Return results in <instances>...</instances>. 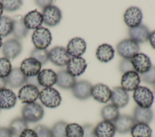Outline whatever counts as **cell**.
Here are the masks:
<instances>
[{
	"label": "cell",
	"mask_w": 155,
	"mask_h": 137,
	"mask_svg": "<svg viewBox=\"0 0 155 137\" xmlns=\"http://www.w3.org/2000/svg\"><path fill=\"white\" fill-rule=\"evenodd\" d=\"M86 48L87 44L85 40L79 37L71 39L67 46V51L72 57H81L85 53Z\"/></svg>",
	"instance_id": "4fadbf2b"
},
{
	"label": "cell",
	"mask_w": 155,
	"mask_h": 137,
	"mask_svg": "<svg viewBox=\"0 0 155 137\" xmlns=\"http://www.w3.org/2000/svg\"><path fill=\"white\" fill-rule=\"evenodd\" d=\"M7 84L12 88H17L26 83L27 77L22 72L20 68H13L9 75L5 78Z\"/></svg>",
	"instance_id": "7402d4cb"
},
{
	"label": "cell",
	"mask_w": 155,
	"mask_h": 137,
	"mask_svg": "<svg viewBox=\"0 0 155 137\" xmlns=\"http://www.w3.org/2000/svg\"><path fill=\"white\" fill-rule=\"evenodd\" d=\"M19 137H38V136L34 130L27 129L21 133Z\"/></svg>",
	"instance_id": "7bdbcfd3"
},
{
	"label": "cell",
	"mask_w": 155,
	"mask_h": 137,
	"mask_svg": "<svg viewBox=\"0 0 155 137\" xmlns=\"http://www.w3.org/2000/svg\"><path fill=\"white\" fill-rule=\"evenodd\" d=\"M140 79L150 84H155V66H152L151 68L146 72L140 74Z\"/></svg>",
	"instance_id": "f35d334b"
},
{
	"label": "cell",
	"mask_w": 155,
	"mask_h": 137,
	"mask_svg": "<svg viewBox=\"0 0 155 137\" xmlns=\"http://www.w3.org/2000/svg\"><path fill=\"white\" fill-rule=\"evenodd\" d=\"M133 98L137 106L142 108H150L154 102L153 92L145 86H138L134 91Z\"/></svg>",
	"instance_id": "6da1fadb"
},
{
	"label": "cell",
	"mask_w": 155,
	"mask_h": 137,
	"mask_svg": "<svg viewBox=\"0 0 155 137\" xmlns=\"http://www.w3.org/2000/svg\"><path fill=\"white\" fill-rule=\"evenodd\" d=\"M91 96L99 103H107L111 99V90L107 85L98 83L93 86Z\"/></svg>",
	"instance_id": "2e32d148"
},
{
	"label": "cell",
	"mask_w": 155,
	"mask_h": 137,
	"mask_svg": "<svg viewBox=\"0 0 155 137\" xmlns=\"http://www.w3.org/2000/svg\"><path fill=\"white\" fill-rule=\"evenodd\" d=\"M12 65L10 60L5 58H0V77L5 78L12 71Z\"/></svg>",
	"instance_id": "8d00e7d4"
},
{
	"label": "cell",
	"mask_w": 155,
	"mask_h": 137,
	"mask_svg": "<svg viewBox=\"0 0 155 137\" xmlns=\"http://www.w3.org/2000/svg\"><path fill=\"white\" fill-rule=\"evenodd\" d=\"M67 123L63 121L56 123L52 127L51 131L53 137H67L66 136V127Z\"/></svg>",
	"instance_id": "d590c367"
},
{
	"label": "cell",
	"mask_w": 155,
	"mask_h": 137,
	"mask_svg": "<svg viewBox=\"0 0 155 137\" xmlns=\"http://www.w3.org/2000/svg\"><path fill=\"white\" fill-rule=\"evenodd\" d=\"M96 137H114L116 129L113 123L103 120L94 127Z\"/></svg>",
	"instance_id": "cb8c5ba5"
},
{
	"label": "cell",
	"mask_w": 155,
	"mask_h": 137,
	"mask_svg": "<svg viewBox=\"0 0 155 137\" xmlns=\"http://www.w3.org/2000/svg\"><path fill=\"white\" fill-rule=\"evenodd\" d=\"M30 57L36 59L41 65L45 64L49 60V54L47 49H39L35 48L32 50Z\"/></svg>",
	"instance_id": "e575fe53"
},
{
	"label": "cell",
	"mask_w": 155,
	"mask_h": 137,
	"mask_svg": "<svg viewBox=\"0 0 155 137\" xmlns=\"http://www.w3.org/2000/svg\"><path fill=\"white\" fill-rule=\"evenodd\" d=\"M0 110H1V109H0Z\"/></svg>",
	"instance_id": "816d5d0a"
},
{
	"label": "cell",
	"mask_w": 155,
	"mask_h": 137,
	"mask_svg": "<svg viewBox=\"0 0 155 137\" xmlns=\"http://www.w3.org/2000/svg\"><path fill=\"white\" fill-rule=\"evenodd\" d=\"M3 8L7 11H14L19 8L22 6V2L19 0H14V1H1Z\"/></svg>",
	"instance_id": "74e56055"
},
{
	"label": "cell",
	"mask_w": 155,
	"mask_h": 137,
	"mask_svg": "<svg viewBox=\"0 0 155 137\" xmlns=\"http://www.w3.org/2000/svg\"><path fill=\"white\" fill-rule=\"evenodd\" d=\"M113 123L116 132L121 134H125L131 131L136 122L133 117L128 115H119Z\"/></svg>",
	"instance_id": "d6986e66"
},
{
	"label": "cell",
	"mask_w": 155,
	"mask_h": 137,
	"mask_svg": "<svg viewBox=\"0 0 155 137\" xmlns=\"http://www.w3.org/2000/svg\"><path fill=\"white\" fill-rule=\"evenodd\" d=\"M53 1H48V0H44V1H36L35 2L36 4V5H38L39 7H41V8H45V7L50 6L51 5V4L53 3Z\"/></svg>",
	"instance_id": "ee69618b"
},
{
	"label": "cell",
	"mask_w": 155,
	"mask_h": 137,
	"mask_svg": "<svg viewBox=\"0 0 155 137\" xmlns=\"http://www.w3.org/2000/svg\"><path fill=\"white\" fill-rule=\"evenodd\" d=\"M133 118L136 123L148 124L153 118V112L151 108H142L136 106L133 111Z\"/></svg>",
	"instance_id": "83f0119b"
},
{
	"label": "cell",
	"mask_w": 155,
	"mask_h": 137,
	"mask_svg": "<svg viewBox=\"0 0 155 137\" xmlns=\"http://www.w3.org/2000/svg\"><path fill=\"white\" fill-rule=\"evenodd\" d=\"M42 16L43 22L46 25L54 27L60 22L62 13L58 7L51 5L43 9Z\"/></svg>",
	"instance_id": "8992f818"
},
{
	"label": "cell",
	"mask_w": 155,
	"mask_h": 137,
	"mask_svg": "<svg viewBox=\"0 0 155 137\" xmlns=\"http://www.w3.org/2000/svg\"><path fill=\"white\" fill-rule=\"evenodd\" d=\"M119 70L120 72L125 73L131 71H134L131 64V60L128 59H123L119 63Z\"/></svg>",
	"instance_id": "60d3db41"
},
{
	"label": "cell",
	"mask_w": 155,
	"mask_h": 137,
	"mask_svg": "<svg viewBox=\"0 0 155 137\" xmlns=\"http://www.w3.org/2000/svg\"><path fill=\"white\" fill-rule=\"evenodd\" d=\"M12 33L16 39H22L28 34V29L24 22V17L21 15H16L13 18Z\"/></svg>",
	"instance_id": "d4e9b609"
},
{
	"label": "cell",
	"mask_w": 155,
	"mask_h": 137,
	"mask_svg": "<svg viewBox=\"0 0 155 137\" xmlns=\"http://www.w3.org/2000/svg\"><path fill=\"white\" fill-rule=\"evenodd\" d=\"M24 22L28 30H36L41 27V25L43 22L42 14L38 11L37 10L30 11L24 17Z\"/></svg>",
	"instance_id": "484cf974"
},
{
	"label": "cell",
	"mask_w": 155,
	"mask_h": 137,
	"mask_svg": "<svg viewBox=\"0 0 155 137\" xmlns=\"http://www.w3.org/2000/svg\"><path fill=\"white\" fill-rule=\"evenodd\" d=\"M22 51V44L16 39L7 40L2 45V53L5 58L14 59Z\"/></svg>",
	"instance_id": "5bb4252c"
},
{
	"label": "cell",
	"mask_w": 155,
	"mask_h": 137,
	"mask_svg": "<svg viewBox=\"0 0 155 137\" xmlns=\"http://www.w3.org/2000/svg\"><path fill=\"white\" fill-rule=\"evenodd\" d=\"M49 60L54 65L58 66L67 65L70 59L67 49L62 46H55L51 49L49 52Z\"/></svg>",
	"instance_id": "52a82bcc"
},
{
	"label": "cell",
	"mask_w": 155,
	"mask_h": 137,
	"mask_svg": "<svg viewBox=\"0 0 155 137\" xmlns=\"http://www.w3.org/2000/svg\"><path fill=\"white\" fill-rule=\"evenodd\" d=\"M67 137H83L82 126L77 123L68 124L65 130Z\"/></svg>",
	"instance_id": "836d02e7"
},
{
	"label": "cell",
	"mask_w": 155,
	"mask_h": 137,
	"mask_svg": "<svg viewBox=\"0 0 155 137\" xmlns=\"http://www.w3.org/2000/svg\"><path fill=\"white\" fill-rule=\"evenodd\" d=\"M128 34L131 40L139 43H144L148 40L150 31L147 26L140 24L137 27L130 28Z\"/></svg>",
	"instance_id": "ffe728a7"
},
{
	"label": "cell",
	"mask_w": 155,
	"mask_h": 137,
	"mask_svg": "<svg viewBox=\"0 0 155 137\" xmlns=\"http://www.w3.org/2000/svg\"><path fill=\"white\" fill-rule=\"evenodd\" d=\"M83 137H96L94 126L91 124H85L83 126Z\"/></svg>",
	"instance_id": "b9f144b4"
},
{
	"label": "cell",
	"mask_w": 155,
	"mask_h": 137,
	"mask_svg": "<svg viewBox=\"0 0 155 137\" xmlns=\"http://www.w3.org/2000/svg\"><path fill=\"white\" fill-rule=\"evenodd\" d=\"M148 40L152 48L155 49V30L150 33Z\"/></svg>",
	"instance_id": "bcb514c9"
},
{
	"label": "cell",
	"mask_w": 155,
	"mask_h": 137,
	"mask_svg": "<svg viewBox=\"0 0 155 137\" xmlns=\"http://www.w3.org/2000/svg\"><path fill=\"white\" fill-rule=\"evenodd\" d=\"M101 113L104 120L111 123H114L120 115L118 108L113 104L105 106L102 109Z\"/></svg>",
	"instance_id": "4dcf8cb0"
},
{
	"label": "cell",
	"mask_w": 155,
	"mask_h": 137,
	"mask_svg": "<svg viewBox=\"0 0 155 137\" xmlns=\"http://www.w3.org/2000/svg\"><path fill=\"white\" fill-rule=\"evenodd\" d=\"M51 40V34L49 30L42 27L36 29L31 36L34 46L39 49H46L50 45Z\"/></svg>",
	"instance_id": "277c9868"
},
{
	"label": "cell",
	"mask_w": 155,
	"mask_h": 137,
	"mask_svg": "<svg viewBox=\"0 0 155 137\" xmlns=\"http://www.w3.org/2000/svg\"><path fill=\"white\" fill-rule=\"evenodd\" d=\"M143 18L141 10L134 6L128 8L124 14V21L125 24L131 28H134L140 25Z\"/></svg>",
	"instance_id": "9c48e42d"
},
{
	"label": "cell",
	"mask_w": 155,
	"mask_h": 137,
	"mask_svg": "<svg viewBox=\"0 0 155 137\" xmlns=\"http://www.w3.org/2000/svg\"><path fill=\"white\" fill-rule=\"evenodd\" d=\"M13 30V20L8 16L0 18V36L7 37Z\"/></svg>",
	"instance_id": "d6a6232c"
},
{
	"label": "cell",
	"mask_w": 155,
	"mask_h": 137,
	"mask_svg": "<svg viewBox=\"0 0 155 137\" xmlns=\"http://www.w3.org/2000/svg\"><path fill=\"white\" fill-rule=\"evenodd\" d=\"M21 113L22 118L27 122L36 123L43 118L44 110L42 106L34 102L24 105L22 107Z\"/></svg>",
	"instance_id": "7a4b0ae2"
},
{
	"label": "cell",
	"mask_w": 155,
	"mask_h": 137,
	"mask_svg": "<svg viewBox=\"0 0 155 137\" xmlns=\"http://www.w3.org/2000/svg\"><path fill=\"white\" fill-rule=\"evenodd\" d=\"M153 90H154V92L155 93V84H153Z\"/></svg>",
	"instance_id": "f907efd6"
},
{
	"label": "cell",
	"mask_w": 155,
	"mask_h": 137,
	"mask_svg": "<svg viewBox=\"0 0 155 137\" xmlns=\"http://www.w3.org/2000/svg\"><path fill=\"white\" fill-rule=\"evenodd\" d=\"M92 84L87 80H81L76 81L71 89L73 96L80 100H87L91 96Z\"/></svg>",
	"instance_id": "7c38bea8"
},
{
	"label": "cell",
	"mask_w": 155,
	"mask_h": 137,
	"mask_svg": "<svg viewBox=\"0 0 155 137\" xmlns=\"http://www.w3.org/2000/svg\"><path fill=\"white\" fill-rule=\"evenodd\" d=\"M2 39H1V37L0 36V48H1V47L2 46Z\"/></svg>",
	"instance_id": "681fc988"
},
{
	"label": "cell",
	"mask_w": 155,
	"mask_h": 137,
	"mask_svg": "<svg viewBox=\"0 0 155 137\" xmlns=\"http://www.w3.org/2000/svg\"><path fill=\"white\" fill-rule=\"evenodd\" d=\"M39 91L38 87L26 84L24 85L18 92V98L22 103L29 104L34 103L39 97Z\"/></svg>",
	"instance_id": "ba28073f"
},
{
	"label": "cell",
	"mask_w": 155,
	"mask_h": 137,
	"mask_svg": "<svg viewBox=\"0 0 155 137\" xmlns=\"http://www.w3.org/2000/svg\"><path fill=\"white\" fill-rule=\"evenodd\" d=\"M3 10H4V8H3L2 4L1 2H0V18L1 17V15H2V13H3Z\"/></svg>",
	"instance_id": "c3c4849f"
},
{
	"label": "cell",
	"mask_w": 155,
	"mask_h": 137,
	"mask_svg": "<svg viewBox=\"0 0 155 137\" xmlns=\"http://www.w3.org/2000/svg\"><path fill=\"white\" fill-rule=\"evenodd\" d=\"M16 103V96L12 90L7 88L0 89V109H11Z\"/></svg>",
	"instance_id": "603a6c76"
},
{
	"label": "cell",
	"mask_w": 155,
	"mask_h": 137,
	"mask_svg": "<svg viewBox=\"0 0 155 137\" xmlns=\"http://www.w3.org/2000/svg\"><path fill=\"white\" fill-rule=\"evenodd\" d=\"M87 67L85 60L82 57H71L67 64L66 71L73 77L82 75Z\"/></svg>",
	"instance_id": "9a60e30c"
},
{
	"label": "cell",
	"mask_w": 155,
	"mask_h": 137,
	"mask_svg": "<svg viewBox=\"0 0 155 137\" xmlns=\"http://www.w3.org/2000/svg\"><path fill=\"white\" fill-rule=\"evenodd\" d=\"M7 84L6 79L0 77V89L5 88V86Z\"/></svg>",
	"instance_id": "7dc6e473"
},
{
	"label": "cell",
	"mask_w": 155,
	"mask_h": 137,
	"mask_svg": "<svg viewBox=\"0 0 155 137\" xmlns=\"http://www.w3.org/2000/svg\"><path fill=\"white\" fill-rule=\"evenodd\" d=\"M132 137H151L152 130L148 124L136 123L131 131Z\"/></svg>",
	"instance_id": "f546056e"
},
{
	"label": "cell",
	"mask_w": 155,
	"mask_h": 137,
	"mask_svg": "<svg viewBox=\"0 0 155 137\" xmlns=\"http://www.w3.org/2000/svg\"><path fill=\"white\" fill-rule=\"evenodd\" d=\"M37 80L40 86L50 88L56 83L57 74L52 69H44L37 75Z\"/></svg>",
	"instance_id": "44dd1931"
},
{
	"label": "cell",
	"mask_w": 155,
	"mask_h": 137,
	"mask_svg": "<svg viewBox=\"0 0 155 137\" xmlns=\"http://www.w3.org/2000/svg\"><path fill=\"white\" fill-rule=\"evenodd\" d=\"M140 82V77L135 71H131L123 74L121 77V88L126 91H134Z\"/></svg>",
	"instance_id": "30bf717a"
},
{
	"label": "cell",
	"mask_w": 155,
	"mask_h": 137,
	"mask_svg": "<svg viewBox=\"0 0 155 137\" xmlns=\"http://www.w3.org/2000/svg\"><path fill=\"white\" fill-rule=\"evenodd\" d=\"M111 101L116 107L122 108L126 106L129 101V95L127 91L120 86L114 87L111 91Z\"/></svg>",
	"instance_id": "ac0fdd59"
},
{
	"label": "cell",
	"mask_w": 155,
	"mask_h": 137,
	"mask_svg": "<svg viewBox=\"0 0 155 137\" xmlns=\"http://www.w3.org/2000/svg\"><path fill=\"white\" fill-rule=\"evenodd\" d=\"M39 97L42 104L49 108L57 107L60 105L62 100L59 92L51 87L42 89L39 92Z\"/></svg>",
	"instance_id": "3957f363"
},
{
	"label": "cell",
	"mask_w": 155,
	"mask_h": 137,
	"mask_svg": "<svg viewBox=\"0 0 155 137\" xmlns=\"http://www.w3.org/2000/svg\"><path fill=\"white\" fill-rule=\"evenodd\" d=\"M134 70L138 74H143L152 66L150 57L143 53H137L131 59Z\"/></svg>",
	"instance_id": "8fae6325"
},
{
	"label": "cell",
	"mask_w": 155,
	"mask_h": 137,
	"mask_svg": "<svg viewBox=\"0 0 155 137\" xmlns=\"http://www.w3.org/2000/svg\"><path fill=\"white\" fill-rule=\"evenodd\" d=\"M27 129H28L27 122L22 118H15L10 122L9 129L13 136H19L21 133Z\"/></svg>",
	"instance_id": "1f68e13d"
},
{
	"label": "cell",
	"mask_w": 155,
	"mask_h": 137,
	"mask_svg": "<svg viewBox=\"0 0 155 137\" xmlns=\"http://www.w3.org/2000/svg\"><path fill=\"white\" fill-rule=\"evenodd\" d=\"M41 64L36 59L29 57L24 59L20 66V69L22 72L27 77L36 76L41 71Z\"/></svg>",
	"instance_id": "e0dca14e"
},
{
	"label": "cell",
	"mask_w": 155,
	"mask_h": 137,
	"mask_svg": "<svg viewBox=\"0 0 155 137\" xmlns=\"http://www.w3.org/2000/svg\"><path fill=\"white\" fill-rule=\"evenodd\" d=\"M96 56L100 62L107 63L114 58V50L111 45L104 43L97 47L96 51Z\"/></svg>",
	"instance_id": "f1b7e54d"
},
{
	"label": "cell",
	"mask_w": 155,
	"mask_h": 137,
	"mask_svg": "<svg viewBox=\"0 0 155 137\" xmlns=\"http://www.w3.org/2000/svg\"><path fill=\"white\" fill-rule=\"evenodd\" d=\"M118 54L124 59L130 60L134 56L139 53L140 48L139 44L131 40L126 39L121 40L116 46Z\"/></svg>",
	"instance_id": "5b68a950"
},
{
	"label": "cell",
	"mask_w": 155,
	"mask_h": 137,
	"mask_svg": "<svg viewBox=\"0 0 155 137\" xmlns=\"http://www.w3.org/2000/svg\"><path fill=\"white\" fill-rule=\"evenodd\" d=\"M12 134L7 127H1L0 128V137H12Z\"/></svg>",
	"instance_id": "f6af8a7d"
},
{
	"label": "cell",
	"mask_w": 155,
	"mask_h": 137,
	"mask_svg": "<svg viewBox=\"0 0 155 137\" xmlns=\"http://www.w3.org/2000/svg\"><path fill=\"white\" fill-rule=\"evenodd\" d=\"M38 137H53L51 129L45 126L39 124L33 129Z\"/></svg>",
	"instance_id": "ab89813d"
},
{
	"label": "cell",
	"mask_w": 155,
	"mask_h": 137,
	"mask_svg": "<svg viewBox=\"0 0 155 137\" xmlns=\"http://www.w3.org/2000/svg\"><path fill=\"white\" fill-rule=\"evenodd\" d=\"M56 74V84L62 89H72V88L76 83L75 77L70 74L66 70H61L59 71Z\"/></svg>",
	"instance_id": "4316f807"
}]
</instances>
